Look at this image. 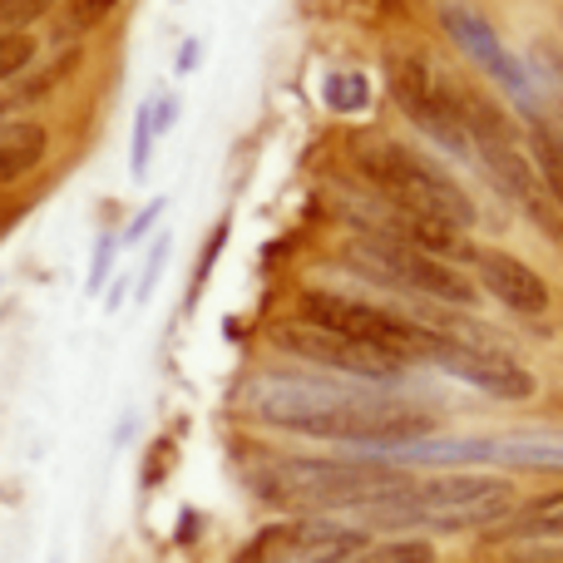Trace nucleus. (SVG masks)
I'll list each match as a JSON object with an SVG mask.
<instances>
[{
  "label": "nucleus",
  "instance_id": "f257e3e1",
  "mask_svg": "<svg viewBox=\"0 0 563 563\" xmlns=\"http://www.w3.org/2000/svg\"><path fill=\"white\" fill-rule=\"evenodd\" d=\"M416 475H406L390 460H267L253 475L257 495L287 515H341L366 509L376 499L406 489Z\"/></svg>",
  "mask_w": 563,
  "mask_h": 563
},
{
  "label": "nucleus",
  "instance_id": "f03ea898",
  "mask_svg": "<svg viewBox=\"0 0 563 563\" xmlns=\"http://www.w3.org/2000/svg\"><path fill=\"white\" fill-rule=\"evenodd\" d=\"M515 499H519L515 485L499 475H435V479H410L406 489L356 509V515L376 529H440V534H460V529L505 525L515 515Z\"/></svg>",
  "mask_w": 563,
  "mask_h": 563
},
{
  "label": "nucleus",
  "instance_id": "7ed1b4c3",
  "mask_svg": "<svg viewBox=\"0 0 563 563\" xmlns=\"http://www.w3.org/2000/svg\"><path fill=\"white\" fill-rule=\"evenodd\" d=\"M356 164L366 168L371 188H376L380 198H386L396 213H416V218H440V223L450 228H475V203H470L465 194H460L455 184H450L440 168H430L420 154H410V148L390 144V139H361L356 148Z\"/></svg>",
  "mask_w": 563,
  "mask_h": 563
},
{
  "label": "nucleus",
  "instance_id": "20e7f679",
  "mask_svg": "<svg viewBox=\"0 0 563 563\" xmlns=\"http://www.w3.org/2000/svg\"><path fill=\"white\" fill-rule=\"evenodd\" d=\"M346 263L356 267V273L386 282V287L420 291V297H435V301H445V307H475V282L460 273L455 263L406 243V238H390V233L356 238V243L346 247Z\"/></svg>",
  "mask_w": 563,
  "mask_h": 563
},
{
  "label": "nucleus",
  "instance_id": "39448f33",
  "mask_svg": "<svg viewBox=\"0 0 563 563\" xmlns=\"http://www.w3.org/2000/svg\"><path fill=\"white\" fill-rule=\"evenodd\" d=\"M301 317H307L311 327L336 331V336L390 351L396 361H426V346H430V336H435L430 327H420V321H410V317H396V311L371 307V301L327 297V291H307V297H301Z\"/></svg>",
  "mask_w": 563,
  "mask_h": 563
},
{
  "label": "nucleus",
  "instance_id": "423d86ee",
  "mask_svg": "<svg viewBox=\"0 0 563 563\" xmlns=\"http://www.w3.org/2000/svg\"><path fill=\"white\" fill-rule=\"evenodd\" d=\"M465 124H470V144H479V164L489 168V178H495V184L505 188L519 208H525V213H534L539 228H544L549 238H559L563 228H559V213L549 208L544 178H539V168L529 164L525 148L505 134V124H499L485 104H475V99L465 104Z\"/></svg>",
  "mask_w": 563,
  "mask_h": 563
},
{
  "label": "nucleus",
  "instance_id": "0eeeda50",
  "mask_svg": "<svg viewBox=\"0 0 563 563\" xmlns=\"http://www.w3.org/2000/svg\"><path fill=\"white\" fill-rule=\"evenodd\" d=\"M366 544L356 525H336L327 515H297L287 525H273L243 549L238 563H341Z\"/></svg>",
  "mask_w": 563,
  "mask_h": 563
},
{
  "label": "nucleus",
  "instance_id": "6e6552de",
  "mask_svg": "<svg viewBox=\"0 0 563 563\" xmlns=\"http://www.w3.org/2000/svg\"><path fill=\"white\" fill-rule=\"evenodd\" d=\"M390 89H396L400 109H406L410 119H416L426 134H435L440 144L460 148L465 154L470 148V124H465V109L455 104V95H450V85L440 79V69L430 65L426 55H406L390 65Z\"/></svg>",
  "mask_w": 563,
  "mask_h": 563
},
{
  "label": "nucleus",
  "instance_id": "1a4fd4ad",
  "mask_svg": "<svg viewBox=\"0 0 563 563\" xmlns=\"http://www.w3.org/2000/svg\"><path fill=\"white\" fill-rule=\"evenodd\" d=\"M277 346L291 351V356L311 361V366H327V371H341V376H356V380H386L400 376L406 361H396L390 351L380 346H366V341H351V336H336L327 327H311V321H297V327H282L277 331Z\"/></svg>",
  "mask_w": 563,
  "mask_h": 563
},
{
  "label": "nucleus",
  "instance_id": "9d476101",
  "mask_svg": "<svg viewBox=\"0 0 563 563\" xmlns=\"http://www.w3.org/2000/svg\"><path fill=\"white\" fill-rule=\"evenodd\" d=\"M426 361H430V366H440L445 376H455V380H465V386H475V390H485V396H495V400H529V396L539 390V380L529 376L525 366H515L509 356L475 346V341L440 336V331L430 336Z\"/></svg>",
  "mask_w": 563,
  "mask_h": 563
},
{
  "label": "nucleus",
  "instance_id": "9b49d317",
  "mask_svg": "<svg viewBox=\"0 0 563 563\" xmlns=\"http://www.w3.org/2000/svg\"><path fill=\"white\" fill-rule=\"evenodd\" d=\"M445 30L470 49V55L479 59V65L489 69V75L499 79V85L509 89V95L519 99V104H525V109L534 104V79H529V65H525L519 55H509L505 45H499V35L485 25V20L470 15V10H460V5H445Z\"/></svg>",
  "mask_w": 563,
  "mask_h": 563
},
{
  "label": "nucleus",
  "instance_id": "f8f14e48",
  "mask_svg": "<svg viewBox=\"0 0 563 563\" xmlns=\"http://www.w3.org/2000/svg\"><path fill=\"white\" fill-rule=\"evenodd\" d=\"M470 263H475V273H479V287L495 301H505L509 311H529V317L549 311V282L529 263H519V257H509V253H470Z\"/></svg>",
  "mask_w": 563,
  "mask_h": 563
},
{
  "label": "nucleus",
  "instance_id": "ddd939ff",
  "mask_svg": "<svg viewBox=\"0 0 563 563\" xmlns=\"http://www.w3.org/2000/svg\"><path fill=\"white\" fill-rule=\"evenodd\" d=\"M485 465L505 470H563V430H509V435H485Z\"/></svg>",
  "mask_w": 563,
  "mask_h": 563
},
{
  "label": "nucleus",
  "instance_id": "4468645a",
  "mask_svg": "<svg viewBox=\"0 0 563 563\" xmlns=\"http://www.w3.org/2000/svg\"><path fill=\"white\" fill-rule=\"evenodd\" d=\"M40 158H45V129L30 124V119L0 114V184L30 174Z\"/></svg>",
  "mask_w": 563,
  "mask_h": 563
},
{
  "label": "nucleus",
  "instance_id": "2eb2a0df",
  "mask_svg": "<svg viewBox=\"0 0 563 563\" xmlns=\"http://www.w3.org/2000/svg\"><path fill=\"white\" fill-rule=\"evenodd\" d=\"M499 534H505V539H563V489L529 499L519 515L505 519V529H499Z\"/></svg>",
  "mask_w": 563,
  "mask_h": 563
},
{
  "label": "nucleus",
  "instance_id": "dca6fc26",
  "mask_svg": "<svg viewBox=\"0 0 563 563\" xmlns=\"http://www.w3.org/2000/svg\"><path fill=\"white\" fill-rule=\"evenodd\" d=\"M529 148H534V168L544 178L549 198H554L563 213V129H554L549 119H534L529 124Z\"/></svg>",
  "mask_w": 563,
  "mask_h": 563
},
{
  "label": "nucleus",
  "instance_id": "f3484780",
  "mask_svg": "<svg viewBox=\"0 0 563 563\" xmlns=\"http://www.w3.org/2000/svg\"><path fill=\"white\" fill-rule=\"evenodd\" d=\"M341 563H435V549L426 539H386V544H361L356 554H346Z\"/></svg>",
  "mask_w": 563,
  "mask_h": 563
},
{
  "label": "nucleus",
  "instance_id": "a211bd4d",
  "mask_svg": "<svg viewBox=\"0 0 563 563\" xmlns=\"http://www.w3.org/2000/svg\"><path fill=\"white\" fill-rule=\"evenodd\" d=\"M321 95H327V104L336 109V114H361V109L371 104V85H366V75H356V69H336V75H327Z\"/></svg>",
  "mask_w": 563,
  "mask_h": 563
},
{
  "label": "nucleus",
  "instance_id": "6ab92c4d",
  "mask_svg": "<svg viewBox=\"0 0 563 563\" xmlns=\"http://www.w3.org/2000/svg\"><path fill=\"white\" fill-rule=\"evenodd\" d=\"M35 65V35H0V85H10V79H20L25 69Z\"/></svg>",
  "mask_w": 563,
  "mask_h": 563
},
{
  "label": "nucleus",
  "instance_id": "aec40b11",
  "mask_svg": "<svg viewBox=\"0 0 563 563\" xmlns=\"http://www.w3.org/2000/svg\"><path fill=\"white\" fill-rule=\"evenodd\" d=\"M49 5L55 0H0V35H25L49 15Z\"/></svg>",
  "mask_w": 563,
  "mask_h": 563
},
{
  "label": "nucleus",
  "instance_id": "412c9836",
  "mask_svg": "<svg viewBox=\"0 0 563 563\" xmlns=\"http://www.w3.org/2000/svg\"><path fill=\"white\" fill-rule=\"evenodd\" d=\"M114 5H119V0H69V5H65V30H69V35L95 30L99 20L114 15Z\"/></svg>",
  "mask_w": 563,
  "mask_h": 563
},
{
  "label": "nucleus",
  "instance_id": "4be33fe9",
  "mask_svg": "<svg viewBox=\"0 0 563 563\" xmlns=\"http://www.w3.org/2000/svg\"><path fill=\"white\" fill-rule=\"evenodd\" d=\"M148 148H154V104L139 109V124H134V174L148 168Z\"/></svg>",
  "mask_w": 563,
  "mask_h": 563
},
{
  "label": "nucleus",
  "instance_id": "5701e85b",
  "mask_svg": "<svg viewBox=\"0 0 563 563\" xmlns=\"http://www.w3.org/2000/svg\"><path fill=\"white\" fill-rule=\"evenodd\" d=\"M158 213H164V203L144 208V213H139V223H134V228H129V238H144V233H148V223H154V218H158Z\"/></svg>",
  "mask_w": 563,
  "mask_h": 563
},
{
  "label": "nucleus",
  "instance_id": "b1692460",
  "mask_svg": "<svg viewBox=\"0 0 563 563\" xmlns=\"http://www.w3.org/2000/svg\"><path fill=\"white\" fill-rule=\"evenodd\" d=\"M505 563H539V559H505Z\"/></svg>",
  "mask_w": 563,
  "mask_h": 563
}]
</instances>
